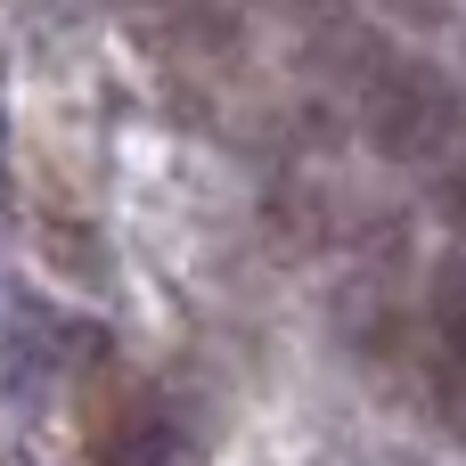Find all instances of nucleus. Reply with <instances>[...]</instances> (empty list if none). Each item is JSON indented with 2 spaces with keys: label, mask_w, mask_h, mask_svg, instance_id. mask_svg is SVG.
Returning a JSON list of instances; mask_svg holds the SVG:
<instances>
[{
  "label": "nucleus",
  "mask_w": 466,
  "mask_h": 466,
  "mask_svg": "<svg viewBox=\"0 0 466 466\" xmlns=\"http://www.w3.org/2000/svg\"><path fill=\"white\" fill-rule=\"evenodd\" d=\"M426 336H434V377H442V401L466 418V246L434 270V295H426Z\"/></svg>",
  "instance_id": "obj_2"
},
{
  "label": "nucleus",
  "mask_w": 466,
  "mask_h": 466,
  "mask_svg": "<svg viewBox=\"0 0 466 466\" xmlns=\"http://www.w3.org/2000/svg\"><path fill=\"white\" fill-rule=\"evenodd\" d=\"M172 410L139 377H98L90 393V459L98 466H172Z\"/></svg>",
  "instance_id": "obj_1"
}]
</instances>
